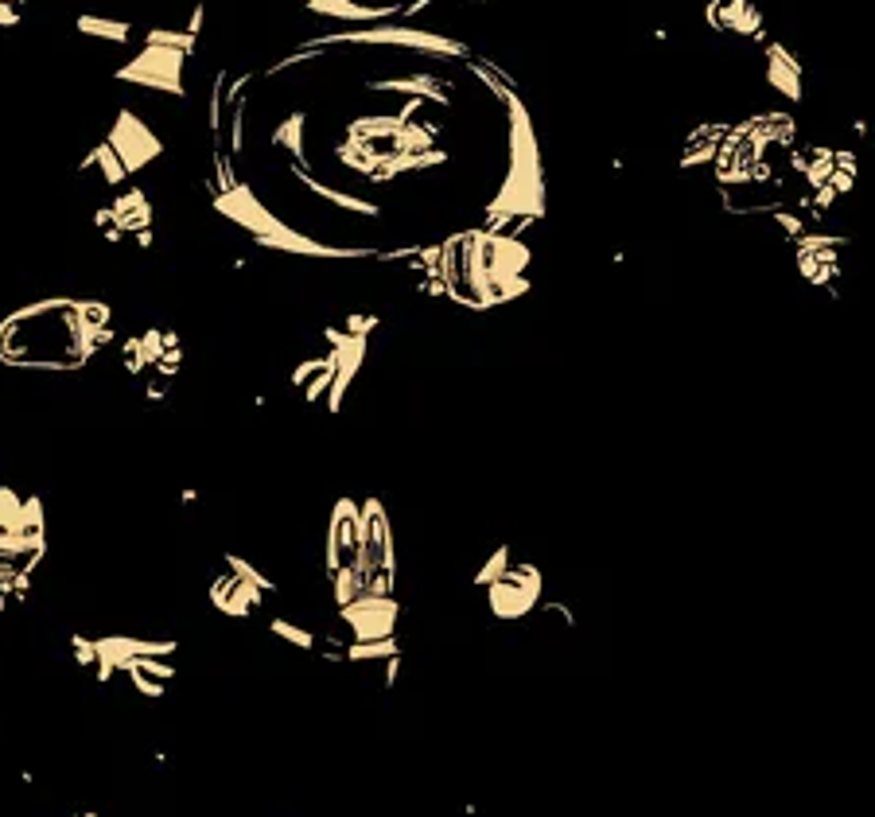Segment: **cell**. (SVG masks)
I'll list each match as a JSON object with an SVG mask.
<instances>
[{
    "label": "cell",
    "mask_w": 875,
    "mask_h": 817,
    "mask_svg": "<svg viewBox=\"0 0 875 817\" xmlns=\"http://www.w3.org/2000/svg\"><path fill=\"white\" fill-rule=\"evenodd\" d=\"M269 627H273V635H277V639L292 642L296 650H315V646H319V639H315L312 631H304L300 623H292V619H284V615H277Z\"/></svg>",
    "instance_id": "9c48e42d"
},
{
    "label": "cell",
    "mask_w": 875,
    "mask_h": 817,
    "mask_svg": "<svg viewBox=\"0 0 875 817\" xmlns=\"http://www.w3.org/2000/svg\"><path fill=\"white\" fill-rule=\"evenodd\" d=\"M183 51L179 47H164V43H144L137 59H129L117 78L121 82H133V86H144V90H156V94H175L183 98L187 86H183Z\"/></svg>",
    "instance_id": "3957f363"
},
{
    "label": "cell",
    "mask_w": 875,
    "mask_h": 817,
    "mask_svg": "<svg viewBox=\"0 0 875 817\" xmlns=\"http://www.w3.org/2000/svg\"><path fill=\"white\" fill-rule=\"evenodd\" d=\"M541 584L545 580L533 565H514L510 561L506 572L487 584V604L494 611V619H506V623L525 619L533 607L541 604Z\"/></svg>",
    "instance_id": "277c9868"
},
{
    "label": "cell",
    "mask_w": 875,
    "mask_h": 817,
    "mask_svg": "<svg viewBox=\"0 0 875 817\" xmlns=\"http://www.w3.org/2000/svg\"><path fill=\"white\" fill-rule=\"evenodd\" d=\"M708 24L728 36H763V12L751 0H712L708 4Z\"/></svg>",
    "instance_id": "8992f818"
},
{
    "label": "cell",
    "mask_w": 875,
    "mask_h": 817,
    "mask_svg": "<svg viewBox=\"0 0 875 817\" xmlns=\"http://www.w3.org/2000/svg\"><path fill=\"white\" fill-rule=\"evenodd\" d=\"M16 24H20L16 4H0V28H16Z\"/></svg>",
    "instance_id": "30bf717a"
},
{
    "label": "cell",
    "mask_w": 875,
    "mask_h": 817,
    "mask_svg": "<svg viewBox=\"0 0 875 817\" xmlns=\"http://www.w3.org/2000/svg\"><path fill=\"white\" fill-rule=\"evenodd\" d=\"M767 78H770V86L782 94V98H790V102H802L805 98V71H802V63L782 47V43H770L767 47Z\"/></svg>",
    "instance_id": "52a82bcc"
},
{
    "label": "cell",
    "mask_w": 875,
    "mask_h": 817,
    "mask_svg": "<svg viewBox=\"0 0 875 817\" xmlns=\"http://www.w3.org/2000/svg\"><path fill=\"white\" fill-rule=\"evenodd\" d=\"M78 32L90 39H105V43H129L133 36L125 20H105V16H78Z\"/></svg>",
    "instance_id": "ba28073f"
},
{
    "label": "cell",
    "mask_w": 875,
    "mask_h": 817,
    "mask_svg": "<svg viewBox=\"0 0 875 817\" xmlns=\"http://www.w3.org/2000/svg\"><path fill=\"white\" fill-rule=\"evenodd\" d=\"M105 148L117 156V164L125 168V176L160 156V141H156V133H152L144 121H137V113H129V109L113 121V133L105 137Z\"/></svg>",
    "instance_id": "5b68a950"
},
{
    "label": "cell",
    "mask_w": 875,
    "mask_h": 817,
    "mask_svg": "<svg viewBox=\"0 0 875 817\" xmlns=\"http://www.w3.org/2000/svg\"><path fill=\"white\" fill-rule=\"evenodd\" d=\"M109 343V308L74 300H39L0 320V362L35 370L82 366Z\"/></svg>",
    "instance_id": "6da1fadb"
},
{
    "label": "cell",
    "mask_w": 875,
    "mask_h": 817,
    "mask_svg": "<svg viewBox=\"0 0 875 817\" xmlns=\"http://www.w3.org/2000/svg\"><path fill=\"white\" fill-rule=\"evenodd\" d=\"M432 257L440 265V285L467 308H494L529 288V246L514 234L467 230L444 242Z\"/></svg>",
    "instance_id": "7a4b0ae2"
}]
</instances>
